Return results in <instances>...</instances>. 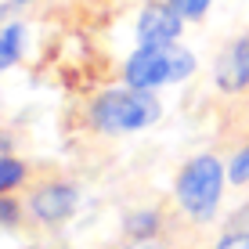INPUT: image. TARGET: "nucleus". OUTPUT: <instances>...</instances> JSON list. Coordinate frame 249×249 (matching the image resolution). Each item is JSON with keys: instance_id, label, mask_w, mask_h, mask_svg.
<instances>
[{"instance_id": "obj_1", "label": "nucleus", "mask_w": 249, "mask_h": 249, "mask_svg": "<svg viewBox=\"0 0 249 249\" xmlns=\"http://www.w3.org/2000/svg\"><path fill=\"white\" fill-rule=\"evenodd\" d=\"M159 101L152 98V90L141 87H119V90H105L101 98H94L90 105V123L105 134H130V130H144L159 119Z\"/></svg>"}, {"instance_id": "obj_2", "label": "nucleus", "mask_w": 249, "mask_h": 249, "mask_svg": "<svg viewBox=\"0 0 249 249\" xmlns=\"http://www.w3.org/2000/svg\"><path fill=\"white\" fill-rule=\"evenodd\" d=\"M195 72V58L192 51L184 47H174V44H162V47H137L126 62L123 76L130 87H141V90H152V87H162V83H177L184 76Z\"/></svg>"}, {"instance_id": "obj_3", "label": "nucleus", "mask_w": 249, "mask_h": 249, "mask_svg": "<svg viewBox=\"0 0 249 249\" xmlns=\"http://www.w3.org/2000/svg\"><path fill=\"white\" fill-rule=\"evenodd\" d=\"M220 192H224V166L213 156H195L177 177V202L199 220H210L217 213Z\"/></svg>"}, {"instance_id": "obj_4", "label": "nucleus", "mask_w": 249, "mask_h": 249, "mask_svg": "<svg viewBox=\"0 0 249 249\" xmlns=\"http://www.w3.org/2000/svg\"><path fill=\"white\" fill-rule=\"evenodd\" d=\"M181 15L174 11L170 4H148L137 18V40L144 47H162V44H174L181 36Z\"/></svg>"}, {"instance_id": "obj_5", "label": "nucleus", "mask_w": 249, "mask_h": 249, "mask_svg": "<svg viewBox=\"0 0 249 249\" xmlns=\"http://www.w3.org/2000/svg\"><path fill=\"white\" fill-rule=\"evenodd\" d=\"M76 202H80L76 188H72V184H62V181H54V184H44V188H40V192L29 199L33 213H36L40 220H47V224H62L65 217H72Z\"/></svg>"}, {"instance_id": "obj_6", "label": "nucleus", "mask_w": 249, "mask_h": 249, "mask_svg": "<svg viewBox=\"0 0 249 249\" xmlns=\"http://www.w3.org/2000/svg\"><path fill=\"white\" fill-rule=\"evenodd\" d=\"M217 87L224 94H238L249 87V36L235 40L217 65Z\"/></svg>"}, {"instance_id": "obj_7", "label": "nucleus", "mask_w": 249, "mask_h": 249, "mask_svg": "<svg viewBox=\"0 0 249 249\" xmlns=\"http://www.w3.org/2000/svg\"><path fill=\"white\" fill-rule=\"evenodd\" d=\"M22 25L18 22H11V25H4L0 29V69H7V65H15L18 62V54H22Z\"/></svg>"}, {"instance_id": "obj_8", "label": "nucleus", "mask_w": 249, "mask_h": 249, "mask_svg": "<svg viewBox=\"0 0 249 249\" xmlns=\"http://www.w3.org/2000/svg\"><path fill=\"white\" fill-rule=\"evenodd\" d=\"M22 181H25V162L15 156H0V195L15 192Z\"/></svg>"}, {"instance_id": "obj_9", "label": "nucleus", "mask_w": 249, "mask_h": 249, "mask_svg": "<svg viewBox=\"0 0 249 249\" xmlns=\"http://www.w3.org/2000/svg\"><path fill=\"white\" fill-rule=\"evenodd\" d=\"M126 231H130V238H152L159 231V213L156 210L130 213V217H126Z\"/></svg>"}, {"instance_id": "obj_10", "label": "nucleus", "mask_w": 249, "mask_h": 249, "mask_svg": "<svg viewBox=\"0 0 249 249\" xmlns=\"http://www.w3.org/2000/svg\"><path fill=\"white\" fill-rule=\"evenodd\" d=\"M170 7H174L181 18H202L206 15V7L213 4V0H166Z\"/></svg>"}, {"instance_id": "obj_11", "label": "nucleus", "mask_w": 249, "mask_h": 249, "mask_svg": "<svg viewBox=\"0 0 249 249\" xmlns=\"http://www.w3.org/2000/svg\"><path fill=\"white\" fill-rule=\"evenodd\" d=\"M228 181L231 184H246L249 181V144L242 152H238L235 159H231V166H228Z\"/></svg>"}, {"instance_id": "obj_12", "label": "nucleus", "mask_w": 249, "mask_h": 249, "mask_svg": "<svg viewBox=\"0 0 249 249\" xmlns=\"http://www.w3.org/2000/svg\"><path fill=\"white\" fill-rule=\"evenodd\" d=\"M217 249H249V231H231L217 242Z\"/></svg>"}, {"instance_id": "obj_13", "label": "nucleus", "mask_w": 249, "mask_h": 249, "mask_svg": "<svg viewBox=\"0 0 249 249\" xmlns=\"http://www.w3.org/2000/svg\"><path fill=\"white\" fill-rule=\"evenodd\" d=\"M0 224H18V202L15 199H4V195H0Z\"/></svg>"}, {"instance_id": "obj_14", "label": "nucleus", "mask_w": 249, "mask_h": 249, "mask_svg": "<svg viewBox=\"0 0 249 249\" xmlns=\"http://www.w3.org/2000/svg\"><path fill=\"white\" fill-rule=\"evenodd\" d=\"M15 4H29V0H15Z\"/></svg>"}, {"instance_id": "obj_15", "label": "nucleus", "mask_w": 249, "mask_h": 249, "mask_svg": "<svg viewBox=\"0 0 249 249\" xmlns=\"http://www.w3.org/2000/svg\"><path fill=\"white\" fill-rule=\"evenodd\" d=\"M0 15H4V7H0Z\"/></svg>"}]
</instances>
